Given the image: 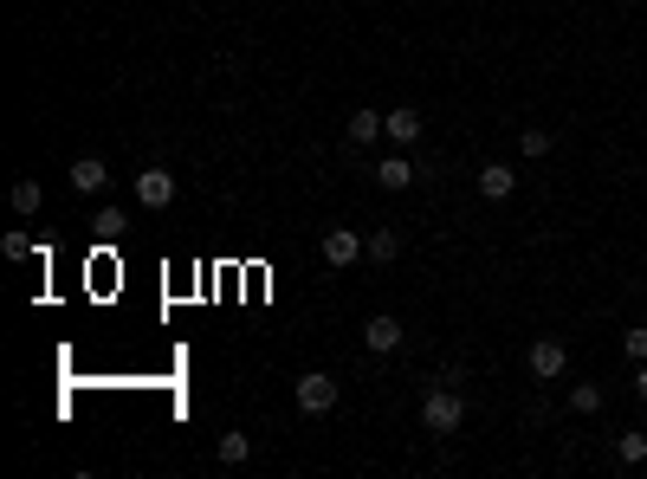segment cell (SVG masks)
I'll list each match as a JSON object with an SVG mask.
<instances>
[{"label":"cell","instance_id":"obj_1","mask_svg":"<svg viewBox=\"0 0 647 479\" xmlns=\"http://www.w3.org/2000/svg\"><path fill=\"white\" fill-rule=\"evenodd\" d=\"M421 428H428V434H440V441L466 428V395L453 389V382H440V389H428V395H421Z\"/></svg>","mask_w":647,"mask_h":479},{"label":"cell","instance_id":"obj_2","mask_svg":"<svg viewBox=\"0 0 647 479\" xmlns=\"http://www.w3.org/2000/svg\"><path fill=\"white\" fill-rule=\"evenodd\" d=\"M525 369H531V382H557L563 369H570V344H563V337H538V344L525 350Z\"/></svg>","mask_w":647,"mask_h":479},{"label":"cell","instance_id":"obj_3","mask_svg":"<svg viewBox=\"0 0 647 479\" xmlns=\"http://www.w3.org/2000/svg\"><path fill=\"white\" fill-rule=\"evenodd\" d=\"M356 259H369V240L356 234V227H330L324 234V266H356Z\"/></svg>","mask_w":647,"mask_h":479},{"label":"cell","instance_id":"obj_4","mask_svg":"<svg viewBox=\"0 0 647 479\" xmlns=\"http://www.w3.org/2000/svg\"><path fill=\"white\" fill-rule=\"evenodd\" d=\"M298 408H305V415H330V408H337V382H330L324 369L298 376Z\"/></svg>","mask_w":647,"mask_h":479},{"label":"cell","instance_id":"obj_5","mask_svg":"<svg viewBox=\"0 0 647 479\" xmlns=\"http://www.w3.org/2000/svg\"><path fill=\"white\" fill-rule=\"evenodd\" d=\"M421 130H428V123H421V111H415V104H395V111H382V136H389L395 149L421 143Z\"/></svg>","mask_w":647,"mask_h":479},{"label":"cell","instance_id":"obj_6","mask_svg":"<svg viewBox=\"0 0 647 479\" xmlns=\"http://www.w3.org/2000/svg\"><path fill=\"white\" fill-rule=\"evenodd\" d=\"M136 201H143L149 214H162L175 201V175L169 169H143V175H136Z\"/></svg>","mask_w":647,"mask_h":479},{"label":"cell","instance_id":"obj_7","mask_svg":"<svg viewBox=\"0 0 647 479\" xmlns=\"http://www.w3.org/2000/svg\"><path fill=\"white\" fill-rule=\"evenodd\" d=\"M402 337H408V331H402V318H389V311H376V318L363 324V344L376 350V357H389V350H402Z\"/></svg>","mask_w":647,"mask_h":479},{"label":"cell","instance_id":"obj_8","mask_svg":"<svg viewBox=\"0 0 647 479\" xmlns=\"http://www.w3.org/2000/svg\"><path fill=\"white\" fill-rule=\"evenodd\" d=\"M415 182H421V169H415V162L402 156V149L376 162V188H389V195H402V188H415Z\"/></svg>","mask_w":647,"mask_h":479},{"label":"cell","instance_id":"obj_9","mask_svg":"<svg viewBox=\"0 0 647 479\" xmlns=\"http://www.w3.org/2000/svg\"><path fill=\"white\" fill-rule=\"evenodd\" d=\"M65 182H72L78 195H104V188H110V169H104L98 156H78V162H72V175H65Z\"/></svg>","mask_w":647,"mask_h":479},{"label":"cell","instance_id":"obj_10","mask_svg":"<svg viewBox=\"0 0 647 479\" xmlns=\"http://www.w3.org/2000/svg\"><path fill=\"white\" fill-rule=\"evenodd\" d=\"M479 195H486V201H512L518 195V175L505 169V162H486V169H479Z\"/></svg>","mask_w":647,"mask_h":479},{"label":"cell","instance_id":"obj_11","mask_svg":"<svg viewBox=\"0 0 647 479\" xmlns=\"http://www.w3.org/2000/svg\"><path fill=\"white\" fill-rule=\"evenodd\" d=\"M369 259H376V266H395V259H402V234H395V227H376V234H369Z\"/></svg>","mask_w":647,"mask_h":479},{"label":"cell","instance_id":"obj_12","mask_svg":"<svg viewBox=\"0 0 647 479\" xmlns=\"http://www.w3.org/2000/svg\"><path fill=\"white\" fill-rule=\"evenodd\" d=\"M214 454H220V467H246V460H253V441H246V434H220Z\"/></svg>","mask_w":647,"mask_h":479},{"label":"cell","instance_id":"obj_13","mask_svg":"<svg viewBox=\"0 0 647 479\" xmlns=\"http://www.w3.org/2000/svg\"><path fill=\"white\" fill-rule=\"evenodd\" d=\"M376 136H382V111H350V149L376 143Z\"/></svg>","mask_w":647,"mask_h":479},{"label":"cell","instance_id":"obj_14","mask_svg":"<svg viewBox=\"0 0 647 479\" xmlns=\"http://www.w3.org/2000/svg\"><path fill=\"white\" fill-rule=\"evenodd\" d=\"M615 460H622V467H641V460H647V434H641V428L615 434Z\"/></svg>","mask_w":647,"mask_h":479},{"label":"cell","instance_id":"obj_15","mask_svg":"<svg viewBox=\"0 0 647 479\" xmlns=\"http://www.w3.org/2000/svg\"><path fill=\"white\" fill-rule=\"evenodd\" d=\"M46 208V188L33 182V175H26V182H13V214H39Z\"/></svg>","mask_w":647,"mask_h":479},{"label":"cell","instance_id":"obj_16","mask_svg":"<svg viewBox=\"0 0 647 479\" xmlns=\"http://www.w3.org/2000/svg\"><path fill=\"white\" fill-rule=\"evenodd\" d=\"M570 408L576 415H602V382H570Z\"/></svg>","mask_w":647,"mask_h":479},{"label":"cell","instance_id":"obj_17","mask_svg":"<svg viewBox=\"0 0 647 479\" xmlns=\"http://www.w3.org/2000/svg\"><path fill=\"white\" fill-rule=\"evenodd\" d=\"M518 149H525V156L538 162V156H550V149H557V136H550L544 123H531V130H518Z\"/></svg>","mask_w":647,"mask_h":479},{"label":"cell","instance_id":"obj_18","mask_svg":"<svg viewBox=\"0 0 647 479\" xmlns=\"http://www.w3.org/2000/svg\"><path fill=\"white\" fill-rule=\"evenodd\" d=\"M91 227H98L104 240H117L123 227H130V214H123V208H98V221H91Z\"/></svg>","mask_w":647,"mask_h":479},{"label":"cell","instance_id":"obj_19","mask_svg":"<svg viewBox=\"0 0 647 479\" xmlns=\"http://www.w3.org/2000/svg\"><path fill=\"white\" fill-rule=\"evenodd\" d=\"M0 253H7V259H33V234H20V227L0 234Z\"/></svg>","mask_w":647,"mask_h":479},{"label":"cell","instance_id":"obj_20","mask_svg":"<svg viewBox=\"0 0 647 479\" xmlns=\"http://www.w3.org/2000/svg\"><path fill=\"white\" fill-rule=\"evenodd\" d=\"M622 350H628V357H635V363H647V324H635V331L622 337Z\"/></svg>","mask_w":647,"mask_h":479},{"label":"cell","instance_id":"obj_21","mask_svg":"<svg viewBox=\"0 0 647 479\" xmlns=\"http://www.w3.org/2000/svg\"><path fill=\"white\" fill-rule=\"evenodd\" d=\"M635 395L647 402V363H635Z\"/></svg>","mask_w":647,"mask_h":479}]
</instances>
